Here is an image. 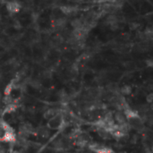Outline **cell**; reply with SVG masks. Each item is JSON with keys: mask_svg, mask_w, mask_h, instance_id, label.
<instances>
[{"mask_svg": "<svg viewBox=\"0 0 153 153\" xmlns=\"http://www.w3.org/2000/svg\"><path fill=\"white\" fill-rule=\"evenodd\" d=\"M33 132V127L30 123H22L20 127H19V133L30 135V134H32Z\"/></svg>", "mask_w": 153, "mask_h": 153, "instance_id": "6", "label": "cell"}, {"mask_svg": "<svg viewBox=\"0 0 153 153\" xmlns=\"http://www.w3.org/2000/svg\"><path fill=\"white\" fill-rule=\"evenodd\" d=\"M57 113H59L56 109L55 108H48L44 113H43V117L47 120L51 119L52 117H54Z\"/></svg>", "mask_w": 153, "mask_h": 153, "instance_id": "8", "label": "cell"}, {"mask_svg": "<svg viewBox=\"0 0 153 153\" xmlns=\"http://www.w3.org/2000/svg\"><path fill=\"white\" fill-rule=\"evenodd\" d=\"M13 26H14V29H16V30H20V29L22 28V24L20 23V22H19V21H14V22Z\"/></svg>", "mask_w": 153, "mask_h": 153, "instance_id": "15", "label": "cell"}, {"mask_svg": "<svg viewBox=\"0 0 153 153\" xmlns=\"http://www.w3.org/2000/svg\"><path fill=\"white\" fill-rule=\"evenodd\" d=\"M146 65H147V66H149V67H152V66H153V62H152V60H151V59L146 60Z\"/></svg>", "mask_w": 153, "mask_h": 153, "instance_id": "17", "label": "cell"}, {"mask_svg": "<svg viewBox=\"0 0 153 153\" xmlns=\"http://www.w3.org/2000/svg\"><path fill=\"white\" fill-rule=\"evenodd\" d=\"M30 85H32V87L34 89H39L40 87V84L38 81H32V82H30Z\"/></svg>", "mask_w": 153, "mask_h": 153, "instance_id": "13", "label": "cell"}, {"mask_svg": "<svg viewBox=\"0 0 153 153\" xmlns=\"http://www.w3.org/2000/svg\"><path fill=\"white\" fill-rule=\"evenodd\" d=\"M120 92L125 96L130 95L132 93V87L129 85H124L120 89Z\"/></svg>", "mask_w": 153, "mask_h": 153, "instance_id": "12", "label": "cell"}, {"mask_svg": "<svg viewBox=\"0 0 153 153\" xmlns=\"http://www.w3.org/2000/svg\"><path fill=\"white\" fill-rule=\"evenodd\" d=\"M61 11H62L66 15H70L73 14L74 13L76 12V7L74 6H61Z\"/></svg>", "mask_w": 153, "mask_h": 153, "instance_id": "10", "label": "cell"}, {"mask_svg": "<svg viewBox=\"0 0 153 153\" xmlns=\"http://www.w3.org/2000/svg\"><path fill=\"white\" fill-rule=\"evenodd\" d=\"M88 147L90 150H92L96 153H112V150L110 149H108L105 146L97 144V143L89 144Z\"/></svg>", "mask_w": 153, "mask_h": 153, "instance_id": "3", "label": "cell"}, {"mask_svg": "<svg viewBox=\"0 0 153 153\" xmlns=\"http://www.w3.org/2000/svg\"><path fill=\"white\" fill-rule=\"evenodd\" d=\"M97 133H98V134L102 138V139H104V140H108V139H109L110 137H111V135H110V133L106 129V128H104V127H102V126H97Z\"/></svg>", "mask_w": 153, "mask_h": 153, "instance_id": "7", "label": "cell"}, {"mask_svg": "<svg viewBox=\"0 0 153 153\" xmlns=\"http://www.w3.org/2000/svg\"><path fill=\"white\" fill-rule=\"evenodd\" d=\"M0 153H8L7 149L6 147H4L2 144H0Z\"/></svg>", "mask_w": 153, "mask_h": 153, "instance_id": "16", "label": "cell"}, {"mask_svg": "<svg viewBox=\"0 0 153 153\" xmlns=\"http://www.w3.org/2000/svg\"><path fill=\"white\" fill-rule=\"evenodd\" d=\"M152 100H153V94L152 93H149L146 96V101L149 103V104H151L152 103Z\"/></svg>", "mask_w": 153, "mask_h": 153, "instance_id": "14", "label": "cell"}, {"mask_svg": "<svg viewBox=\"0 0 153 153\" xmlns=\"http://www.w3.org/2000/svg\"><path fill=\"white\" fill-rule=\"evenodd\" d=\"M66 125V121L64 120V115L61 113H57L54 117L48 120L47 127L51 130H58L61 129Z\"/></svg>", "mask_w": 153, "mask_h": 153, "instance_id": "2", "label": "cell"}, {"mask_svg": "<svg viewBox=\"0 0 153 153\" xmlns=\"http://www.w3.org/2000/svg\"><path fill=\"white\" fill-rule=\"evenodd\" d=\"M114 117V121H115V123L117 124V126H122V125H125L127 123V121H126V118L124 115V113L122 112V111H117L115 113V115H113Z\"/></svg>", "mask_w": 153, "mask_h": 153, "instance_id": "5", "label": "cell"}, {"mask_svg": "<svg viewBox=\"0 0 153 153\" xmlns=\"http://www.w3.org/2000/svg\"><path fill=\"white\" fill-rule=\"evenodd\" d=\"M38 134L42 138H48L50 135V132H49V129L48 127L42 126V127L38 129Z\"/></svg>", "mask_w": 153, "mask_h": 153, "instance_id": "11", "label": "cell"}, {"mask_svg": "<svg viewBox=\"0 0 153 153\" xmlns=\"http://www.w3.org/2000/svg\"><path fill=\"white\" fill-rule=\"evenodd\" d=\"M66 20L65 18H57L53 22V26L56 29H62L66 26Z\"/></svg>", "mask_w": 153, "mask_h": 153, "instance_id": "9", "label": "cell"}, {"mask_svg": "<svg viewBox=\"0 0 153 153\" xmlns=\"http://www.w3.org/2000/svg\"><path fill=\"white\" fill-rule=\"evenodd\" d=\"M0 100H1V95H0Z\"/></svg>", "mask_w": 153, "mask_h": 153, "instance_id": "19", "label": "cell"}, {"mask_svg": "<svg viewBox=\"0 0 153 153\" xmlns=\"http://www.w3.org/2000/svg\"><path fill=\"white\" fill-rule=\"evenodd\" d=\"M15 141L16 137L12 127L5 122H0V141L14 143Z\"/></svg>", "mask_w": 153, "mask_h": 153, "instance_id": "1", "label": "cell"}, {"mask_svg": "<svg viewBox=\"0 0 153 153\" xmlns=\"http://www.w3.org/2000/svg\"><path fill=\"white\" fill-rule=\"evenodd\" d=\"M9 151H10V153H24V151H22V150H20V149H10Z\"/></svg>", "mask_w": 153, "mask_h": 153, "instance_id": "18", "label": "cell"}, {"mask_svg": "<svg viewBox=\"0 0 153 153\" xmlns=\"http://www.w3.org/2000/svg\"><path fill=\"white\" fill-rule=\"evenodd\" d=\"M6 7L10 14H15L20 11L21 5L18 2H7Z\"/></svg>", "mask_w": 153, "mask_h": 153, "instance_id": "4", "label": "cell"}]
</instances>
